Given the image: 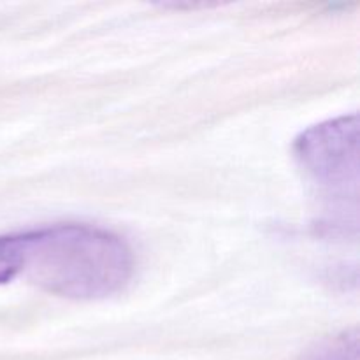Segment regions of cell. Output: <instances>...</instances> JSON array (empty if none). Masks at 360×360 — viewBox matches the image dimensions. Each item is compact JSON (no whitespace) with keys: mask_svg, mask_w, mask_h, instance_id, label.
Returning <instances> with one entry per match:
<instances>
[{"mask_svg":"<svg viewBox=\"0 0 360 360\" xmlns=\"http://www.w3.org/2000/svg\"><path fill=\"white\" fill-rule=\"evenodd\" d=\"M134 257L120 236L91 225H53L25 232L21 276L53 295L102 299L122 290Z\"/></svg>","mask_w":360,"mask_h":360,"instance_id":"1","label":"cell"},{"mask_svg":"<svg viewBox=\"0 0 360 360\" xmlns=\"http://www.w3.org/2000/svg\"><path fill=\"white\" fill-rule=\"evenodd\" d=\"M294 151L301 167L330 197H352V200H357V116H341L311 127L295 141Z\"/></svg>","mask_w":360,"mask_h":360,"instance_id":"2","label":"cell"},{"mask_svg":"<svg viewBox=\"0 0 360 360\" xmlns=\"http://www.w3.org/2000/svg\"><path fill=\"white\" fill-rule=\"evenodd\" d=\"M301 360H359L357 329L343 330L336 336L326 338L306 352Z\"/></svg>","mask_w":360,"mask_h":360,"instance_id":"3","label":"cell"},{"mask_svg":"<svg viewBox=\"0 0 360 360\" xmlns=\"http://www.w3.org/2000/svg\"><path fill=\"white\" fill-rule=\"evenodd\" d=\"M25 255L23 234L0 236V285L9 283L21 276Z\"/></svg>","mask_w":360,"mask_h":360,"instance_id":"4","label":"cell"}]
</instances>
